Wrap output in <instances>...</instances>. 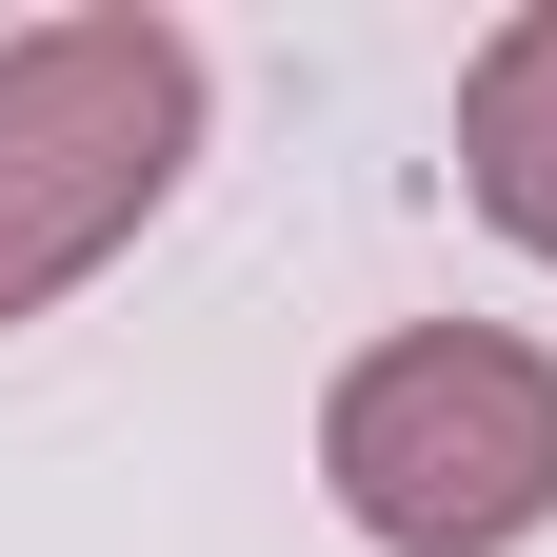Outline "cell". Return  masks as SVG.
I'll list each match as a JSON object with an SVG mask.
<instances>
[{"label":"cell","instance_id":"1","mask_svg":"<svg viewBox=\"0 0 557 557\" xmlns=\"http://www.w3.org/2000/svg\"><path fill=\"white\" fill-rule=\"evenodd\" d=\"M199 120H220V60H199V21H160V0L0 21V338L60 319L199 180Z\"/></svg>","mask_w":557,"mask_h":557},{"label":"cell","instance_id":"2","mask_svg":"<svg viewBox=\"0 0 557 557\" xmlns=\"http://www.w3.org/2000/svg\"><path fill=\"white\" fill-rule=\"evenodd\" d=\"M319 498L359 557H537L557 537V338L398 319L319 379Z\"/></svg>","mask_w":557,"mask_h":557},{"label":"cell","instance_id":"3","mask_svg":"<svg viewBox=\"0 0 557 557\" xmlns=\"http://www.w3.org/2000/svg\"><path fill=\"white\" fill-rule=\"evenodd\" d=\"M458 199L557 278V0L478 21V60H458Z\"/></svg>","mask_w":557,"mask_h":557}]
</instances>
